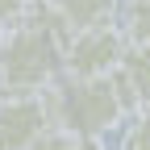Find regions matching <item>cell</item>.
I'll list each match as a JSON object with an SVG mask.
<instances>
[{
	"label": "cell",
	"mask_w": 150,
	"mask_h": 150,
	"mask_svg": "<svg viewBox=\"0 0 150 150\" xmlns=\"http://www.w3.org/2000/svg\"><path fill=\"white\" fill-rule=\"evenodd\" d=\"M50 125L79 142H100L112 125L125 117V100L117 96L112 75L104 79H59L42 92Z\"/></svg>",
	"instance_id": "2"
},
{
	"label": "cell",
	"mask_w": 150,
	"mask_h": 150,
	"mask_svg": "<svg viewBox=\"0 0 150 150\" xmlns=\"http://www.w3.org/2000/svg\"><path fill=\"white\" fill-rule=\"evenodd\" d=\"M33 4H46V0H33Z\"/></svg>",
	"instance_id": "12"
},
{
	"label": "cell",
	"mask_w": 150,
	"mask_h": 150,
	"mask_svg": "<svg viewBox=\"0 0 150 150\" xmlns=\"http://www.w3.org/2000/svg\"><path fill=\"white\" fill-rule=\"evenodd\" d=\"M125 46L129 42L117 25L75 33V42L67 46V79H104V75H112L125 59Z\"/></svg>",
	"instance_id": "3"
},
{
	"label": "cell",
	"mask_w": 150,
	"mask_h": 150,
	"mask_svg": "<svg viewBox=\"0 0 150 150\" xmlns=\"http://www.w3.org/2000/svg\"><path fill=\"white\" fill-rule=\"evenodd\" d=\"M117 96L125 100V108H146L150 104V46H125L121 67L112 71Z\"/></svg>",
	"instance_id": "5"
},
{
	"label": "cell",
	"mask_w": 150,
	"mask_h": 150,
	"mask_svg": "<svg viewBox=\"0 0 150 150\" xmlns=\"http://www.w3.org/2000/svg\"><path fill=\"white\" fill-rule=\"evenodd\" d=\"M121 33L129 46H150V0H129L121 13Z\"/></svg>",
	"instance_id": "7"
},
{
	"label": "cell",
	"mask_w": 150,
	"mask_h": 150,
	"mask_svg": "<svg viewBox=\"0 0 150 150\" xmlns=\"http://www.w3.org/2000/svg\"><path fill=\"white\" fill-rule=\"evenodd\" d=\"M46 4L63 17V21L83 33V29H100V25H112V17H117L121 0H46Z\"/></svg>",
	"instance_id": "6"
},
{
	"label": "cell",
	"mask_w": 150,
	"mask_h": 150,
	"mask_svg": "<svg viewBox=\"0 0 150 150\" xmlns=\"http://www.w3.org/2000/svg\"><path fill=\"white\" fill-rule=\"evenodd\" d=\"M83 142L79 138H71V134H63V129H46L42 138H38L29 150H79Z\"/></svg>",
	"instance_id": "9"
},
{
	"label": "cell",
	"mask_w": 150,
	"mask_h": 150,
	"mask_svg": "<svg viewBox=\"0 0 150 150\" xmlns=\"http://www.w3.org/2000/svg\"><path fill=\"white\" fill-rule=\"evenodd\" d=\"M75 42V29L50 4H33L21 25L4 33L0 54V83L13 96H42L67 75V46Z\"/></svg>",
	"instance_id": "1"
},
{
	"label": "cell",
	"mask_w": 150,
	"mask_h": 150,
	"mask_svg": "<svg viewBox=\"0 0 150 150\" xmlns=\"http://www.w3.org/2000/svg\"><path fill=\"white\" fill-rule=\"evenodd\" d=\"M0 54H4V29H0Z\"/></svg>",
	"instance_id": "11"
},
{
	"label": "cell",
	"mask_w": 150,
	"mask_h": 150,
	"mask_svg": "<svg viewBox=\"0 0 150 150\" xmlns=\"http://www.w3.org/2000/svg\"><path fill=\"white\" fill-rule=\"evenodd\" d=\"M121 150H150V112H138L129 121L125 138H121Z\"/></svg>",
	"instance_id": "8"
},
{
	"label": "cell",
	"mask_w": 150,
	"mask_h": 150,
	"mask_svg": "<svg viewBox=\"0 0 150 150\" xmlns=\"http://www.w3.org/2000/svg\"><path fill=\"white\" fill-rule=\"evenodd\" d=\"M46 129L54 125L42 96H13L0 104V150H29Z\"/></svg>",
	"instance_id": "4"
},
{
	"label": "cell",
	"mask_w": 150,
	"mask_h": 150,
	"mask_svg": "<svg viewBox=\"0 0 150 150\" xmlns=\"http://www.w3.org/2000/svg\"><path fill=\"white\" fill-rule=\"evenodd\" d=\"M33 8V0H0V29L4 25H21Z\"/></svg>",
	"instance_id": "10"
},
{
	"label": "cell",
	"mask_w": 150,
	"mask_h": 150,
	"mask_svg": "<svg viewBox=\"0 0 150 150\" xmlns=\"http://www.w3.org/2000/svg\"><path fill=\"white\" fill-rule=\"evenodd\" d=\"M142 112H150V104H146V108H142Z\"/></svg>",
	"instance_id": "13"
}]
</instances>
